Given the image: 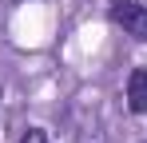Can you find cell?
Here are the masks:
<instances>
[{
    "label": "cell",
    "instance_id": "6da1fadb",
    "mask_svg": "<svg viewBox=\"0 0 147 143\" xmlns=\"http://www.w3.org/2000/svg\"><path fill=\"white\" fill-rule=\"evenodd\" d=\"M111 20L119 24L127 36L147 40V8H143V4H127V8H119V12H111Z\"/></svg>",
    "mask_w": 147,
    "mask_h": 143
},
{
    "label": "cell",
    "instance_id": "7a4b0ae2",
    "mask_svg": "<svg viewBox=\"0 0 147 143\" xmlns=\"http://www.w3.org/2000/svg\"><path fill=\"white\" fill-rule=\"evenodd\" d=\"M127 111L131 115L147 111V68H135L127 76Z\"/></svg>",
    "mask_w": 147,
    "mask_h": 143
},
{
    "label": "cell",
    "instance_id": "3957f363",
    "mask_svg": "<svg viewBox=\"0 0 147 143\" xmlns=\"http://www.w3.org/2000/svg\"><path fill=\"white\" fill-rule=\"evenodd\" d=\"M20 143H48V135H44V127H28L20 135Z\"/></svg>",
    "mask_w": 147,
    "mask_h": 143
},
{
    "label": "cell",
    "instance_id": "277c9868",
    "mask_svg": "<svg viewBox=\"0 0 147 143\" xmlns=\"http://www.w3.org/2000/svg\"><path fill=\"white\" fill-rule=\"evenodd\" d=\"M131 0H111V12H119V8H127Z\"/></svg>",
    "mask_w": 147,
    "mask_h": 143
}]
</instances>
